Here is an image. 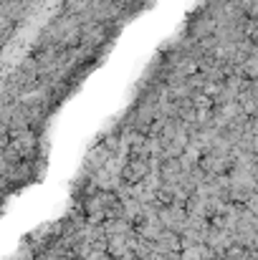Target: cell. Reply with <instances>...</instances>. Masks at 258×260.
<instances>
[{
  "mask_svg": "<svg viewBox=\"0 0 258 260\" xmlns=\"http://www.w3.org/2000/svg\"><path fill=\"white\" fill-rule=\"evenodd\" d=\"M147 172H150V167H147L145 159H134V162H129V165L124 167V177H127L129 182H139Z\"/></svg>",
  "mask_w": 258,
  "mask_h": 260,
  "instance_id": "obj_1",
  "label": "cell"
}]
</instances>
